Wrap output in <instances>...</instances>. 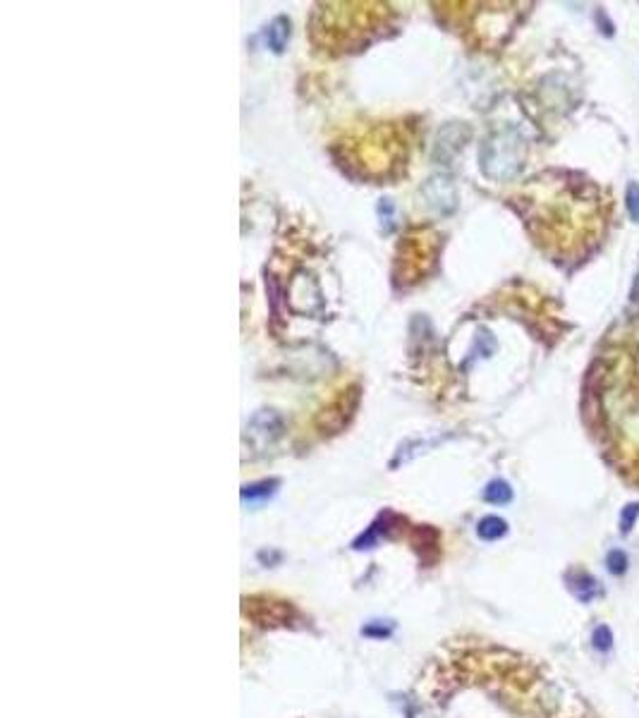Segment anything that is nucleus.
Listing matches in <instances>:
<instances>
[{"mask_svg": "<svg viewBox=\"0 0 639 718\" xmlns=\"http://www.w3.org/2000/svg\"><path fill=\"white\" fill-rule=\"evenodd\" d=\"M287 38H290V22H287L285 17H275L273 22L268 24V29H266L268 48L275 51V53H280L282 48H285Z\"/></svg>", "mask_w": 639, "mask_h": 718, "instance_id": "1", "label": "nucleus"}, {"mask_svg": "<svg viewBox=\"0 0 639 718\" xmlns=\"http://www.w3.org/2000/svg\"><path fill=\"white\" fill-rule=\"evenodd\" d=\"M477 532H479V537L486 539V542H493V539L503 537L505 532H508V524H505L500 517H484L482 522H479Z\"/></svg>", "mask_w": 639, "mask_h": 718, "instance_id": "2", "label": "nucleus"}, {"mask_svg": "<svg viewBox=\"0 0 639 718\" xmlns=\"http://www.w3.org/2000/svg\"><path fill=\"white\" fill-rule=\"evenodd\" d=\"M484 498L489 500V503H508V500L512 498V489L505 482H491L489 486H486V491H484Z\"/></svg>", "mask_w": 639, "mask_h": 718, "instance_id": "3", "label": "nucleus"}, {"mask_svg": "<svg viewBox=\"0 0 639 718\" xmlns=\"http://www.w3.org/2000/svg\"><path fill=\"white\" fill-rule=\"evenodd\" d=\"M625 204H628V213L632 221H639V184L630 182L628 194H625Z\"/></svg>", "mask_w": 639, "mask_h": 718, "instance_id": "4", "label": "nucleus"}, {"mask_svg": "<svg viewBox=\"0 0 639 718\" xmlns=\"http://www.w3.org/2000/svg\"><path fill=\"white\" fill-rule=\"evenodd\" d=\"M639 517V505L637 503H630L628 508L623 510V515H620V529H623V534H628V532L632 529V524H635V519Z\"/></svg>", "mask_w": 639, "mask_h": 718, "instance_id": "5", "label": "nucleus"}, {"mask_svg": "<svg viewBox=\"0 0 639 718\" xmlns=\"http://www.w3.org/2000/svg\"><path fill=\"white\" fill-rule=\"evenodd\" d=\"M625 568H628V558H625V553L623 551H611L608 553V570L613 572V575H620V572H625Z\"/></svg>", "mask_w": 639, "mask_h": 718, "instance_id": "6", "label": "nucleus"}, {"mask_svg": "<svg viewBox=\"0 0 639 718\" xmlns=\"http://www.w3.org/2000/svg\"><path fill=\"white\" fill-rule=\"evenodd\" d=\"M611 642H613V635H611L608 628H598L594 632V647L596 649H601V651L611 649Z\"/></svg>", "mask_w": 639, "mask_h": 718, "instance_id": "7", "label": "nucleus"}, {"mask_svg": "<svg viewBox=\"0 0 639 718\" xmlns=\"http://www.w3.org/2000/svg\"><path fill=\"white\" fill-rule=\"evenodd\" d=\"M271 486H273V484L252 486V489H249V486H247V489L242 491V498H254V496H259V493H261V496H268V493H271Z\"/></svg>", "mask_w": 639, "mask_h": 718, "instance_id": "8", "label": "nucleus"}]
</instances>
